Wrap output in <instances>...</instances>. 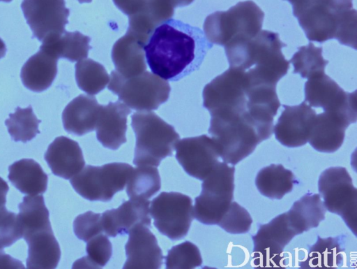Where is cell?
Wrapping results in <instances>:
<instances>
[{"mask_svg":"<svg viewBox=\"0 0 357 269\" xmlns=\"http://www.w3.org/2000/svg\"><path fill=\"white\" fill-rule=\"evenodd\" d=\"M160 188L158 168L153 166H139L133 168L126 184V193L129 198L149 199Z\"/></svg>","mask_w":357,"mask_h":269,"instance_id":"obj_34","label":"cell"},{"mask_svg":"<svg viewBox=\"0 0 357 269\" xmlns=\"http://www.w3.org/2000/svg\"><path fill=\"white\" fill-rule=\"evenodd\" d=\"M129 108L119 101L101 105L96 126V138L103 147L116 150L126 142Z\"/></svg>","mask_w":357,"mask_h":269,"instance_id":"obj_21","label":"cell"},{"mask_svg":"<svg viewBox=\"0 0 357 269\" xmlns=\"http://www.w3.org/2000/svg\"><path fill=\"white\" fill-rule=\"evenodd\" d=\"M39 120L35 115L31 106L25 108L17 107L14 113H10L5 124L13 140L15 142L26 143L40 133Z\"/></svg>","mask_w":357,"mask_h":269,"instance_id":"obj_37","label":"cell"},{"mask_svg":"<svg viewBox=\"0 0 357 269\" xmlns=\"http://www.w3.org/2000/svg\"><path fill=\"white\" fill-rule=\"evenodd\" d=\"M107 87L128 107L140 111L157 110L168 100L171 90L167 80L149 71L125 78L112 71Z\"/></svg>","mask_w":357,"mask_h":269,"instance_id":"obj_7","label":"cell"},{"mask_svg":"<svg viewBox=\"0 0 357 269\" xmlns=\"http://www.w3.org/2000/svg\"><path fill=\"white\" fill-rule=\"evenodd\" d=\"M21 8L33 32V38L43 42L66 30L70 10L65 0H22Z\"/></svg>","mask_w":357,"mask_h":269,"instance_id":"obj_12","label":"cell"},{"mask_svg":"<svg viewBox=\"0 0 357 269\" xmlns=\"http://www.w3.org/2000/svg\"><path fill=\"white\" fill-rule=\"evenodd\" d=\"M310 41L323 43L337 38L342 26L357 15L353 0H286Z\"/></svg>","mask_w":357,"mask_h":269,"instance_id":"obj_3","label":"cell"},{"mask_svg":"<svg viewBox=\"0 0 357 269\" xmlns=\"http://www.w3.org/2000/svg\"><path fill=\"white\" fill-rule=\"evenodd\" d=\"M100 106L93 95L80 94L75 98L66 106L62 113L63 126L66 131L83 136L94 131Z\"/></svg>","mask_w":357,"mask_h":269,"instance_id":"obj_25","label":"cell"},{"mask_svg":"<svg viewBox=\"0 0 357 269\" xmlns=\"http://www.w3.org/2000/svg\"><path fill=\"white\" fill-rule=\"evenodd\" d=\"M326 209L318 194L307 193L295 201L287 216L296 235L317 227L325 219Z\"/></svg>","mask_w":357,"mask_h":269,"instance_id":"obj_29","label":"cell"},{"mask_svg":"<svg viewBox=\"0 0 357 269\" xmlns=\"http://www.w3.org/2000/svg\"><path fill=\"white\" fill-rule=\"evenodd\" d=\"M86 256L79 259L77 267L102 268L112 255V245L107 235L100 233L86 242Z\"/></svg>","mask_w":357,"mask_h":269,"instance_id":"obj_38","label":"cell"},{"mask_svg":"<svg viewBox=\"0 0 357 269\" xmlns=\"http://www.w3.org/2000/svg\"><path fill=\"white\" fill-rule=\"evenodd\" d=\"M322 47H316L310 42L307 45L298 48L289 61L294 66V73H299L303 78L324 73L328 61L322 56Z\"/></svg>","mask_w":357,"mask_h":269,"instance_id":"obj_36","label":"cell"},{"mask_svg":"<svg viewBox=\"0 0 357 269\" xmlns=\"http://www.w3.org/2000/svg\"><path fill=\"white\" fill-rule=\"evenodd\" d=\"M75 68L78 87L89 95L99 93L109 83V76L105 67L91 59L78 61Z\"/></svg>","mask_w":357,"mask_h":269,"instance_id":"obj_35","label":"cell"},{"mask_svg":"<svg viewBox=\"0 0 357 269\" xmlns=\"http://www.w3.org/2000/svg\"><path fill=\"white\" fill-rule=\"evenodd\" d=\"M44 159L54 175L66 180L72 178L85 165L78 143L63 136L56 138L50 143Z\"/></svg>","mask_w":357,"mask_h":269,"instance_id":"obj_23","label":"cell"},{"mask_svg":"<svg viewBox=\"0 0 357 269\" xmlns=\"http://www.w3.org/2000/svg\"><path fill=\"white\" fill-rule=\"evenodd\" d=\"M296 235L289 224L287 213L273 218L268 223L260 225L257 233L252 237L254 248L253 257L258 259L263 266L268 263H278L285 246Z\"/></svg>","mask_w":357,"mask_h":269,"instance_id":"obj_15","label":"cell"},{"mask_svg":"<svg viewBox=\"0 0 357 269\" xmlns=\"http://www.w3.org/2000/svg\"><path fill=\"white\" fill-rule=\"evenodd\" d=\"M252 223L248 210L236 201H231L218 225L229 233L242 234L250 229Z\"/></svg>","mask_w":357,"mask_h":269,"instance_id":"obj_40","label":"cell"},{"mask_svg":"<svg viewBox=\"0 0 357 269\" xmlns=\"http://www.w3.org/2000/svg\"><path fill=\"white\" fill-rule=\"evenodd\" d=\"M135 133L133 163L137 166H158L167 157L172 156L179 135L174 127L155 112H137L131 117Z\"/></svg>","mask_w":357,"mask_h":269,"instance_id":"obj_5","label":"cell"},{"mask_svg":"<svg viewBox=\"0 0 357 269\" xmlns=\"http://www.w3.org/2000/svg\"><path fill=\"white\" fill-rule=\"evenodd\" d=\"M208 133L217 143L221 160L235 165L249 156L262 140L247 110L211 115Z\"/></svg>","mask_w":357,"mask_h":269,"instance_id":"obj_2","label":"cell"},{"mask_svg":"<svg viewBox=\"0 0 357 269\" xmlns=\"http://www.w3.org/2000/svg\"><path fill=\"white\" fill-rule=\"evenodd\" d=\"M144 45L126 33L118 39L112 50L116 71L125 78L139 75L146 69Z\"/></svg>","mask_w":357,"mask_h":269,"instance_id":"obj_27","label":"cell"},{"mask_svg":"<svg viewBox=\"0 0 357 269\" xmlns=\"http://www.w3.org/2000/svg\"><path fill=\"white\" fill-rule=\"evenodd\" d=\"M343 249L337 238H321L309 249L307 259L301 264V268H334L343 264Z\"/></svg>","mask_w":357,"mask_h":269,"instance_id":"obj_33","label":"cell"},{"mask_svg":"<svg viewBox=\"0 0 357 269\" xmlns=\"http://www.w3.org/2000/svg\"><path fill=\"white\" fill-rule=\"evenodd\" d=\"M294 184V173L282 164H271L261 168L255 178L259 191L271 199H281L291 191Z\"/></svg>","mask_w":357,"mask_h":269,"instance_id":"obj_30","label":"cell"},{"mask_svg":"<svg viewBox=\"0 0 357 269\" xmlns=\"http://www.w3.org/2000/svg\"><path fill=\"white\" fill-rule=\"evenodd\" d=\"M318 190L326 209L340 215L356 235L357 189L346 168L324 170L318 180Z\"/></svg>","mask_w":357,"mask_h":269,"instance_id":"obj_9","label":"cell"},{"mask_svg":"<svg viewBox=\"0 0 357 269\" xmlns=\"http://www.w3.org/2000/svg\"><path fill=\"white\" fill-rule=\"evenodd\" d=\"M264 13L252 1L237 3L226 11H215L204 22L208 41L221 46L251 38L261 30Z\"/></svg>","mask_w":357,"mask_h":269,"instance_id":"obj_6","label":"cell"},{"mask_svg":"<svg viewBox=\"0 0 357 269\" xmlns=\"http://www.w3.org/2000/svg\"><path fill=\"white\" fill-rule=\"evenodd\" d=\"M80 3H90L92 0H77Z\"/></svg>","mask_w":357,"mask_h":269,"instance_id":"obj_47","label":"cell"},{"mask_svg":"<svg viewBox=\"0 0 357 269\" xmlns=\"http://www.w3.org/2000/svg\"><path fill=\"white\" fill-rule=\"evenodd\" d=\"M285 46L278 33L261 30L253 37L229 43L224 48L230 68L245 71L255 66L283 77L289 67L281 50Z\"/></svg>","mask_w":357,"mask_h":269,"instance_id":"obj_4","label":"cell"},{"mask_svg":"<svg viewBox=\"0 0 357 269\" xmlns=\"http://www.w3.org/2000/svg\"><path fill=\"white\" fill-rule=\"evenodd\" d=\"M149 213L158 231L172 240L185 238L194 219L191 198L179 192H161L151 201Z\"/></svg>","mask_w":357,"mask_h":269,"instance_id":"obj_10","label":"cell"},{"mask_svg":"<svg viewBox=\"0 0 357 269\" xmlns=\"http://www.w3.org/2000/svg\"><path fill=\"white\" fill-rule=\"evenodd\" d=\"M304 90L305 101L311 107L340 112L356 122V92L344 91L325 73L309 78Z\"/></svg>","mask_w":357,"mask_h":269,"instance_id":"obj_14","label":"cell"},{"mask_svg":"<svg viewBox=\"0 0 357 269\" xmlns=\"http://www.w3.org/2000/svg\"><path fill=\"white\" fill-rule=\"evenodd\" d=\"M149 204L148 199L130 198L119 208L105 211L101 214L102 232L114 238L128 233L135 225L150 228Z\"/></svg>","mask_w":357,"mask_h":269,"instance_id":"obj_17","label":"cell"},{"mask_svg":"<svg viewBox=\"0 0 357 269\" xmlns=\"http://www.w3.org/2000/svg\"><path fill=\"white\" fill-rule=\"evenodd\" d=\"M174 7L169 0H144L134 13L128 16V34L144 46L154 30L172 19Z\"/></svg>","mask_w":357,"mask_h":269,"instance_id":"obj_20","label":"cell"},{"mask_svg":"<svg viewBox=\"0 0 357 269\" xmlns=\"http://www.w3.org/2000/svg\"><path fill=\"white\" fill-rule=\"evenodd\" d=\"M18 219L23 230V236L35 231L52 228L49 210L42 195L26 196L18 205Z\"/></svg>","mask_w":357,"mask_h":269,"instance_id":"obj_32","label":"cell"},{"mask_svg":"<svg viewBox=\"0 0 357 269\" xmlns=\"http://www.w3.org/2000/svg\"><path fill=\"white\" fill-rule=\"evenodd\" d=\"M23 238V230L17 215L6 207L0 210V249L10 247Z\"/></svg>","mask_w":357,"mask_h":269,"instance_id":"obj_41","label":"cell"},{"mask_svg":"<svg viewBox=\"0 0 357 269\" xmlns=\"http://www.w3.org/2000/svg\"><path fill=\"white\" fill-rule=\"evenodd\" d=\"M12 0H0V1H3V2H6V3H9Z\"/></svg>","mask_w":357,"mask_h":269,"instance_id":"obj_48","label":"cell"},{"mask_svg":"<svg viewBox=\"0 0 357 269\" xmlns=\"http://www.w3.org/2000/svg\"><path fill=\"white\" fill-rule=\"evenodd\" d=\"M282 106L284 110L273 127L275 138L288 147L305 145L317 115L315 110L305 101L296 106Z\"/></svg>","mask_w":357,"mask_h":269,"instance_id":"obj_16","label":"cell"},{"mask_svg":"<svg viewBox=\"0 0 357 269\" xmlns=\"http://www.w3.org/2000/svg\"><path fill=\"white\" fill-rule=\"evenodd\" d=\"M174 8L184 7L192 3L194 0H169Z\"/></svg>","mask_w":357,"mask_h":269,"instance_id":"obj_46","label":"cell"},{"mask_svg":"<svg viewBox=\"0 0 357 269\" xmlns=\"http://www.w3.org/2000/svg\"><path fill=\"white\" fill-rule=\"evenodd\" d=\"M144 1V0H113L115 6L128 16L138 10Z\"/></svg>","mask_w":357,"mask_h":269,"instance_id":"obj_43","label":"cell"},{"mask_svg":"<svg viewBox=\"0 0 357 269\" xmlns=\"http://www.w3.org/2000/svg\"><path fill=\"white\" fill-rule=\"evenodd\" d=\"M73 231L77 238L84 242L103 233L101 214L88 211L78 215L73 221Z\"/></svg>","mask_w":357,"mask_h":269,"instance_id":"obj_42","label":"cell"},{"mask_svg":"<svg viewBox=\"0 0 357 269\" xmlns=\"http://www.w3.org/2000/svg\"><path fill=\"white\" fill-rule=\"evenodd\" d=\"M247 78L244 71L230 68L205 85L203 106L210 115L247 110Z\"/></svg>","mask_w":357,"mask_h":269,"instance_id":"obj_11","label":"cell"},{"mask_svg":"<svg viewBox=\"0 0 357 269\" xmlns=\"http://www.w3.org/2000/svg\"><path fill=\"white\" fill-rule=\"evenodd\" d=\"M165 259L166 268H194L202 263L199 249L190 241L172 247Z\"/></svg>","mask_w":357,"mask_h":269,"instance_id":"obj_39","label":"cell"},{"mask_svg":"<svg viewBox=\"0 0 357 269\" xmlns=\"http://www.w3.org/2000/svg\"><path fill=\"white\" fill-rule=\"evenodd\" d=\"M59 58L43 46L24 63L20 77L24 86L28 89L41 92L52 84L57 73Z\"/></svg>","mask_w":357,"mask_h":269,"instance_id":"obj_24","label":"cell"},{"mask_svg":"<svg viewBox=\"0 0 357 269\" xmlns=\"http://www.w3.org/2000/svg\"><path fill=\"white\" fill-rule=\"evenodd\" d=\"M175 157L189 175L203 180L220 161L215 141L206 134L178 140L174 146Z\"/></svg>","mask_w":357,"mask_h":269,"instance_id":"obj_13","label":"cell"},{"mask_svg":"<svg viewBox=\"0 0 357 269\" xmlns=\"http://www.w3.org/2000/svg\"><path fill=\"white\" fill-rule=\"evenodd\" d=\"M0 268H24L20 261L6 254L0 249Z\"/></svg>","mask_w":357,"mask_h":269,"instance_id":"obj_44","label":"cell"},{"mask_svg":"<svg viewBox=\"0 0 357 269\" xmlns=\"http://www.w3.org/2000/svg\"><path fill=\"white\" fill-rule=\"evenodd\" d=\"M91 38L80 32L65 31L57 37L42 42L41 46L54 54L58 58L70 61H78L87 57Z\"/></svg>","mask_w":357,"mask_h":269,"instance_id":"obj_31","label":"cell"},{"mask_svg":"<svg viewBox=\"0 0 357 269\" xmlns=\"http://www.w3.org/2000/svg\"><path fill=\"white\" fill-rule=\"evenodd\" d=\"M351 123H355L351 118L337 112L316 115L307 142L318 152H335L342 146L345 131Z\"/></svg>","mask_w":357,"mask_h":269,"instance_id":"obj_19","label":"cell"},{"mask_svg":"<svg viewBox=\"0 0 357 269\" xmlns=\"http://www.w3.org/2000/svg\"><path fill=\"white\" fill-rule=\"evenodd\" d=\"M212 48L199 27L169 19L154 30L144 50L153 73L177 81L199 69Z\"/></svg>","mask_w":357,"mask_h":269,"instance_id":"obj_1","label":"cell"},{"mask_svg":"<svg viewBox=\"0 0 357 269\" xmlns=\"http://www.w3.org/2000/svg\"><path fill=\"white\" fill-rule=\"evenodd\" d=\"M28 244V268H55L61 258L59 245L52 228L23 236Z\"/></svg>","mask_w":357,"mask_h":269,"instance_id":"obj_26","label":"cell"},{"mask_svg":"<svg viewBox=\"0 0 357 269\" xmlns=\"http://www.w3.org/2000/svg\"><path fill=\"white\" fill-rule=\"evenodd\" d=\"M9 190L7 182L0 177V210L5 207L6 194Z\"/></svg>","mask_w":357,"mask_h":269,"instance_id":"obj_45","label":"cell"},{"mask_svg":"<svg viewBox=\"0 0 357 269\" xmlns=\"http://www.w3.org/2000/svg\"><path fill=\"white\" fill-rule=\"evenodd\" d=\"M133 167L128 163L112 162L101 166L86 165L70 179L75 191L91 201L107 202L122 191Z\"/></svg>","mask_w":357,"mask_h":269,"instance_id":"obj_8","label":"cell"},{"mask_svg":"<svg viewBox=\"0 0 357 269\" xmlns=\"http://www.w3.org/2000/svg\"><path fill=\"white\" fill-rule=\"evenodd\" d=\"M234 172L233 165L219 161L203 180L197 198L215 208H228L233 199Z\"/></svg>","mask_w":357,"mask_h":269,"instance_id":"obj_22","label":"cell"},{"mask_svg":"<svg viewBox=\"0 0 357 269\" xmlns=\"http://www.w3.org/2000/svg\"><path fill=\"white\" fill-rule=\"evenodd\" d=\"M8 180L22 194L36 196L47 190L48 177L32 159H22L8 167Z\"/></svg>","mask_w":357,"mask_h":269,"instance_id":"obj_28","label":"cell"},{"mask_svg":"<svg viewBox=\"0 0 357 269\" xmlns=\"http://www.w3.org/2000/svg\"><path fill=\"white\" fill-rule=\"evenodd\" d=\"M126 261L123 268H160L162 252L149 227L135 225L128 233L125 245Z\"/></svg>","mask_w":357,"mask_h":269,"instance_id":"obj_18","label":"cell"}]
</instances>
